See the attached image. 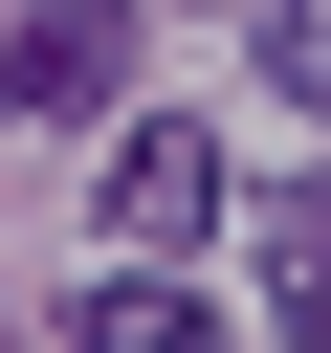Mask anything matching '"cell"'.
I'll return each mask as SVG.
<instances>
[{"instance_id": "6da1fadb", "label": "cell", "mask_w": 331, "mask_h": 353, "mask_svg": "<svg viewBox=\"0 0 331 353\" xmlns=\"http://www.w3.org/2000/svg\"><path fill=\"white\" fill-rule=\"evenodd\" d=\"M88 199H110V265H177V243H221V199H243V176H221V132H177V110H154V132H110V176H88Z\"/></svg>"}, {"instance_id": "7a4b0ae2", "label": "cell", "mask_w": 331, "mask_h": 353, "mask_svg": "<svg viewBox=\"0 0 331 353\" xmlns=\"http://www.w3.org/2000/svg\"><path fill=\"white\" fill-rule=\"evenodd\" d=\"M110 88H132V0H44V22L0 44V110H22V132H88Z\"/></svg>"}, {"instance_id": "3957f363", "label": "cell", "mask_w": 331, "mask_h": 353, "mask_svg": "<svg viewBox=\"0 0 331 353\" xmlns=\"http://www.w3.org/2000/svg\"><path fill=\"white\" fill-rule=\"evenodd\" d=\"M243 265H265V331L331 353V176H265V199H243Z\"/></svg>"}, {"instance_id": "277c9868", "label": "cell", "mask_w": 331, "mask_h": 353, "mask_svg": "<svg viewBox=\"0 0 331 353\" xmlns=\"http://www.w3.org/2000/svg\"><path fill=\"white\" fill-rule=\"evenodd\" d=\"M66 331H88V353H221V309H199L177 265H110V287H88Z\"/></svg>"}, {"instance_id": "5b68a950", "label": "cell", "mask_w": 331, "mask_h": 353, "mask_svg": "<svg viewBox=\"0 0 331 353\" xmlns=\"http://www.w3.org/2000/svg\"><path fill=\"white\" fill-rule=\"evenodd\" d=\"M265 66H287V88L331 110V0H265Z\"/></svg>"}]
</instances>
